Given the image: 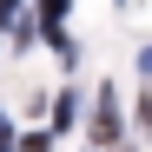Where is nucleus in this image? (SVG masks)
Here are the masks:
<instances>
[{
  "label": "nucleus",
  "instance_id": "f257e3e1",
  "mask_svg": "<svg viewBox=\"0 0 152 152\" xmlns=\"http://www.w3.org/2000/svg\"><path fill=\"white\" fill-rule=\"evenodd\" d=\"M93 132H99V145H119V113H113V99H99V119H93Z\"/></svg>",
  "mask_w": 152,
  "mask_h": 152
},
{
  "label": "nucleus",
  "instance_id": "f03ea898",
  "mask_svg": "<svg viewBox=\"0 0 152 152\" xmlns=\"http://www.w3.org/2000/svg\"><path fill=\"white\" fill-rule=\"evenodd\" d=\"M0 20L13 27V20H20V0H0Z\"/></svg>",
  "mask_w": 152,
  "mask_h": 152
},
{
  "label": "nucleus",
  "instance_id": "7ed1b4c3",
  "mask_svg": "<svg viewBox=\"0 0 152 152\" xmlns=\"http://www.w3.org/2000/svg\"><path fill=\"white\" fill-rule=\"evenodd\" d=\"M139 73H145V80H152V46H145V53H139Z\"/></svg>",
  "mask_w": 152,
  "mask_h": 152
},
{
  "label": "nucleus",
  "instance_id": "20e7f679",
  "mask_svg": "<svg viewBox=\"0 0 152 152\" xmlns=\"http://www.w3.org/2000/svg\"><path fill=\"white\" fill-rule=\"evenodd\" d=\"M0 152H7V113H0Z\"/></svg>",
  "mask_w": 152,
  "mask_h": 152
}]
</instances>
